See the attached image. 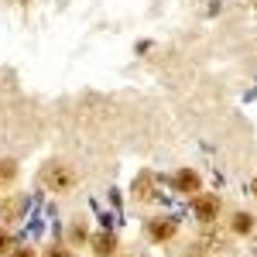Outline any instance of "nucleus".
Here are the masks:
<instances>
[{"instance_id":"f257e3e1","label":"nucleus","mask_w":257,"mask_h":257,"mask_svg":"<svg viewBox=\"0 0 257 257\" xmlns=\"http://www.w3.org/2000/svg\"><path fill=\"white\" fill-rule=\"evenodd\" d=\"M151 202H155V206H158V209H161L168 219H175V223L192 213V199L182 196L172 182H161V178L155 182V196H151Z\"/></svg>"},{"instance_id":"f03ea898","label":"nucleus","mask_w":257,"mask_h":257,"mask_svg":"<svg viewBox=\"0 0 257 257\" xmlns=\"http://www.w3.org/2000/svg\"><path fill=\"white\" fill-rule=\"evenodd\" d=\"M41 182H45L52 192H72V189H76V172H72L69 165L52 161V165L41 172Z\"/></svg>"},{"instance_id":"7ed1b4c3","label":"nucleus","mask_w":257,"mask_h":257,"mask_svg":"<svg viewBox=\"0 0 257 257\" xmlns=\"http://www.w3.org/2000/svg\"><path fill=\"white\" fill-rule=\"evenodd\" d=\"M192 216H196L199 223H206V226H213L219 219V199L209 196V192H196V196H192Z\"/></svg>"},{"instance_id":"20e7f679","label":"nucleus","mask_w":257,"mask_h":257,"mask_svg":"<svg viewBox=\"0 0 257 257\" xmlns=\"http://www.w3.org/2000/svg\"><path fill=\"white\" fill-rule=\"evenodd\" d=\"M172 185H175L182 196H196V192H202V178H199L196 168H178Z\"/></svg>"},{"instance_id":"39448f33","label":"nucleus","mask_w":257,"mask_h":257,"mask_svg":"<svg viewBox=\"0 0 257 257\" xmlns=\"http://www.w3.org/2000/svg\"><path fill=\"white\" fill-rule=\"evenodd\" d=\"M175 233H178V223H175V219H168V216H158V219L148 223V237L155 240V243H168Z\"/></svg>"},{"instance_id":"423d86ee","label":"nucleus","mask_w":257,"mask_h":257,"mask_svg":"<svg viewBox=\"0 0 257 257\" xmlns=\"http://www.w3.org/2000/svg\"><path fill=\"white\" fill-rule=\"evenodd\" d=\"M155 182H158V178L151 175V172H141V175L134 178V199H138V202H151V196H155Z\"/></svg>"},{"instance_id":"0eeeda50","label":"nucleus","mask_w":257,"mask_h":257,"mask_svg":"<svg viewBox=\"0 0 257 257\" xmlns=\"http://www.w3.org/2000/svg\"><path fill=\"white\" fill-rule=\"evenodd\" d=\"M89 243H93L96 257H113V254H117V237H113L110 230H99V233L89 240Z\"/></svg>"},{"instance_id":"6e6552de","label":"nucleus","mask_w":257,"mask_h":257,"mask_svg":"<svg viewBox=\"0 0 257 257\" xmlns=\"http://www.w3.org/2000/svg\"><path fill=\"white\" fill-rule=\"evenodd\" d=\"M254 216L250 213H233V219H230V230L237 233V237H247V233H254Z\"/></svg>"},{"instance_id":"1a4fd4ad","label":"nucleus","mask_w":257,"mask_h":257,"mask_svg":"<svg viewBox=\"0 0 257 257\" xmlns=\"http://www.w3.org/2000/svg\"><path fill=\"white\" fill-rule=\"evenodd\" d=\"M14 219H18V202L14 199H4L0 202V226L4 223H14Z\"/></svg>"},{"instance_id":"9d476101","label":"nucleus","mask_w":257,"mask_h":257,"mask_svg":"<svg viewBox=\"0 0 257 257\" xmlns=\"http://www.w3.org/2000/svg\"><path fill=\"white\" fill-rule=\"evenodd\" d=\"M14 175H18V161L4 158V161H0V182H11Z\"/></svg>"},{"instance_id":"9b49d317","label":"nucleus","mask_w":257,"mask_h":257,"mask_svg":"<svg viewBox=\"0 0 257 257\" xmlns=\"http://www.w3.org/2000/svg\"><path fill=\"white\" fill-rule=\"evenodd\" d=\"M11 250H14V240H11V233H7V230L0 226V257L11 254Z\"/></svg>"},{"instance_id":"f8f14e48","label":"nucleus","mask_w":257,"mask_h":257,"mask_svg":"<svg viewBox=\"0 0 257 257\" xmlns=\"http://www.w3.org/2000/svg\"><path fill=\"white\" fill-rule=\"evenodd\" d=\"M11 257H38V254H35V247H14Z\"/></svg>"},{"instance_id":"ddd939ff","label":"nucleus","mask_w":257,"mask_h":257,"mask_svg":"<svg viewBox=\"0 0 257 257\" xmlns=\"http://www.w3.org/2000/svg\"><path fill=\"white\" fill-rule=\"evenodd\" d=\"M45 257H69V250H65V247H48Z\"/></svg>"},{"instance_id":"4468645a","label":"nucleus","mask_w":257,"mask_h":257,"mask_svg":"<svg viewBox=\"0 0 257 257\" xmlns=\"http://www.w3.org/2000/svg\"><path fill=\"white\" fill-rule=\"evenodd\" d=\"M72 240H86V226H76L72 230Z\"/></svg>"},{"instance_id":"2eb2a0df","label":"nucleus","mask_w":257,"mask_h":257,"mask_svg":"<svg viewBox=\"0 0 257 257\" xmlns=\"http://www.w3.org/2000/svg\"><path fill=\"white\" fill-rule=\"evenodd\" d=\"M250 192H254V196H257V175L250 178Z\"/></svg>"}]
</instances>
